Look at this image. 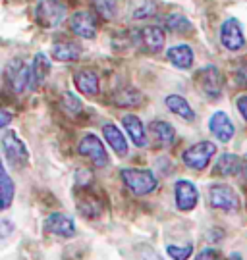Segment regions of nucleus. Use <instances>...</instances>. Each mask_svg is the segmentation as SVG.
<instances>
[{
	"mask_svg": "<svg viewBox=\"0 0 247 260\" xmlns=\"http://www.w3.org/2000/svg\"><path fill=\"white\" fill-rule=\"evenodd\" d=\"M122 179L133 195H149L158 187V179L151 170L126 168V170H122Z\"/></svg>",
	"mask_w": 247,
	"mask_h": 260,
	"instance_id": "f257e3e1",
	"label": "nucleus"
},
{
	"mask_svg": "<svg viewBox=\"0 0 247 260\" xmlns=\"http://www.w3.org/2000/svg\"><path fill=\"white\" fill-rule=\"evenodd\" d=\"M2 152L12 166H28L29 162V150L21 143L16 131H4L2 135Z\"/></svg>",
	"mask_w": 247,
	"mask_h": 260,
	"instance_id": "f03ea898",
	"label": "nucleus"
},
{
	"mask_svg": "<svg viewBox=\"0 0 247 260\" xmlns=\"http://www.w3.org/2000/svg\"><path fill=\"white\" fill-rule=\"evenodd\" d=\"M35 18L43 27H56L66 18V6L60 0H41L37 4Z\"/></svg>",
	"mask_w": 247,
	"mask_h": 260,
	"instance_id": "7ed1b4c3",
	"label": "nucleus"
},
{
	"mask_svg": "<svg viewBox=\"0 0 247 260\" xmlns=\"http://www.w3.org/2000/svg\"><path fill=\"white\" fill-rule=\"evenodd\" d=\"M216 147L211 141H201V143H195L189 149L183 152V162L185 166L191 168V170H205L209 160L214 156Z\"/></svg>",
	"mask_w": 247,
	"mask_h": 260,
	"instance_id": "20e7f679",
	"label": "nucleus"
},
{
	"mask_svg": "<svg viewBox=\"0 0 247 260\" xmlns=\"http://www.w3.org/2000/svg\"><path fill=\"white\" fill-rule=\"evenodd\" d=\"M4 81L14 93H21L23 89H29V68L19 58L10 60L4 68Z\"/></svg>",
	"mask_w": 247,
	"mask_h": 260,
	"instance_id": "39448f33",
	"label": "nucleus"
},
{
	"mask_svg": "<svg viewBox=\"0 0 247 260\" xmlns=\"http://www.w3.org/2000/svg\"><path fill=\"white\" fill-rule=\"evenodd\" d=\"M209 199H211L212 208H218V210H224V212H234V210L239 208L238 193L230 185H224V183L212 185Z\"/></svg>",
	"mask_w": 247,
	"mask_h": 260,
	"instance_id": "423d86ee",
	"label": "nucleus"
},
{
	"mask_svg": "<svg viewBox=\"0 0 247 260\" xmlns=\"http://www.w3.org/2000/svg\"><path fill=\"white\" fill-rule=\"evenodd\" d=\"M77 152L81 156H87L97 168H104L108 164V154H106V149L102 147V143L95 135H85L79 145H77Z\"/></svg>",
	"mask_w": 247,
	"mask_h": 260,
	"instance_id": "0eeeda50",
	"label": "nucleus"
},
{
	"mask_svg": "<svg viewBox=\"0 0 247 260\" xmlns=\"http://www.w3.org/2000/svg\"><path fill=\"white\" fill-rule=\"evenodd\" d=\"M220 43L228 50H239L245 45V39H243V33H241V25H239V21L236 18H230L222 23Z\"/></svg>",
	"mask_w": 247,
	"mask_h": 260,
	"instance_id": "6e6552de",
	"label": "nucleus"
},
{
	"mask_svg": "<svg viewBox=\"0 0 247 260\" xmlns=\"http://www.w3.org/2000/svg\"><path fill=\"white\" fill-rule=\"evenodd\" d=\"M135 37H138V45H141L151 54H155L164 47V31L156 25H147V27L139 29Z\"/></svg>",
	"mask_w": 247,
	"mask_h": 260,
	"instance_id": "1a4fd4ad",
	"label": "nucleus"
},
{
	"mask_svg": "<svg viewBox=\"0 0 247 260\" xmlns=\"http://www.w3.org/2000/svg\"><path fill=\"white\" fill-rule=\"evenodd\" d=\"M70 27L72 31L81 39H95L97 35V19L93 18L91 12H75L70 19Z\"/></svg>",
	"mask_w": 247,
	"mask_h": 260,
	"instance_id": "9d476101",
	"label": "nucleus"
},
{
	"mask_svg": "<svg viewBox=\"0 0 247 260\" xmlns=\"http://www.w3.org/2000/svg\"><path fill=\"white\" fill-rule=\"evenodd\" d=\"M199 87L207 96L216 99L222 93V75H220L218 68L214 66H207L199 72Z\"/></svg>",
	"mask_w": 247,
	"mask_h": 260,
	"instance_id": "9b49d317",
	"label": "nucleus"
},
{
	"mask_svg": "<svg viewBox=\"0 0 247 260\" xmlns=\"http://www.w3.org/2000/svg\"><path fill=\"white\" fill-rule=\"evenodd\" d=\"M176 205L180 210H193L195 205H197V187L193 185L191 181H187V179H180V181H176Z\"/></svg>",
	"mask_w": 247,
	"mask_h": 260,
	"instance_id": "f8f14e48",
	"label": "nucleus"
},
{
	"mask_svg": "<svg viewBox=\"0 0 247 260\" xmlns=\"http://www.w3.org/2000/svg\"><path fill=\"white\" fill-rule=\"evenodd\" d=\"M45 232L54 233L58 237H73L75 225L72 218L66 214H50L45 220Z\"/></svg>",
	"mask_w": 247,
	"mask_h": 260,
	"instance_id": "ddd939ff",
	"label": "nucleus"
},
{
	"mask_svg": "<svg viewBox=\"0 0 247 260\" xmlns=\"http://www.w3.org/2000/svg\"><path fill=\"white\" fill-rule=\"evenodd\" d=\"M209 127H211L212 135L222 143H228L234 137V123L224 112H214L212 118L209 120Z\"/></svg>",
	"mask_w": 247,
	"mask_h": 260,
	"instance_id": "4468645a",
	"label": "nucleus"
},
{
	"mask_svg": "<svg viewBox=\"0 0 247 260\" xmlns=\"http://www.w3.org/2000/svg\"><path fill=\"white\" fill-rule=\"evenodd\" d=\"M48 72H50V62L45 54L39 52L33 58V64L29 66V89H37L45 83Z\"/></svg>",
	"mask_w": 247,
	"mask_h": 260,
	"instance_id": "2eb2a0df",
	"label": "nucleus"
},
{
	"mask_svg": "<svg viewBox=\"0 0 247 260\" xmlns=\"http://www.w3.org/2000/svg\"><path fill=\"white\" fill-rule=\"evenodd\" d=\"M241 166H243V160L238 156V154H222L214 166V176H222V177H228V176H238L241 174Z\"/></svg>",
	"mask_w": 247,
	"mask_h": 260,
	"instance_id": "dca6fc26",
	"label": "nucleus"
},
{
	"mask_svg": "<svg viewBox=\"0 0 247 260\" xmlns=\"http://www.w3.org/2000/svg\"><path fill=\"white\" fill-rule=\"evenodd\" d=\"M122 125L129 133V137L135 143V147H147L145 127H143V123H141V120H139L138 116H133V114L122 116Z\"/></svg>",
	"mask_w": 247,
	"mask_h": 260,
	"instance_id": "f3484780",
	"label": "nucleus"
},
{
	"mask_svg": "<svg viewBox=\"0 0 247 260\" xmlns=\"http://www.w3.org/2000/svg\"><path fill=\"white\" fill-rule=\"evenodd\" d=\"M104 133V139L108 143V147H112V150L118 154V156H126L128 154V141L124 137V133L114 125V123H106L102 127Z\"/></svg>",
	"mask_w": 247,
	"mask_h": 260,
	"instance_id": "a211bd4d",
	"label": "nucleus"
},
{
	"mask_svg": "<svg viewBox=\"0 0 247 260\" xmlns=\"http://www.w3.org/2000/svg\"><path fill=\"white\" fill-rule=\"evenodd\" d=\"M73 81H75V87H77L79 93L87 94V96L99 94V77H97V74L93 70H81V72H77L75 77H73Z\"/></svg>",
	"mask_w": 247,
	"mask_h": 260,
	"instance_id": "6ab92c4d",
	"label": "nucleus"
},
{
	"mask_svg": "<svg viewBox=\"0 0 247 260\" xmlns=\"http://www.w3.org/2000/svg\"><path fill=\"white\" fill-rule=\"evenodd\" d=\"M149 129L153 133V137H155L158 147H170V145L174 143L176 131L168 121H162V120L151 121V123H149Z\"/></svg>",
	"mask_w": 247,
	"mask_h": 260,
	"instance_id": "aec40b11",
	"label": "nucleus"
},
{
	"mask_svg": "<svg viewBox=\"0 0 247 260\" xmlns=\"http://www.w3.org/2000/svg\"><path fill=\"white\" fill-rule=\"evenodd\" d=\"M168 60L176 66V68H180V70H187V68H191L193 64V50L191 47H187V45H176V47L168 48Z\"/></svg>",
	"mask_w": 247,
	"mask_h": 260,
	"instance_id": "412c9836",
	"label": "nucleus"
},
{
	"mask_svg": "<svg viewBox=\"0 0 247 260\" xmlns=\"http://www.w3.org/2000/svg\"><path fill=\"white\" fill-rule=\"evenodd\" d=\"M166 106L170 108V112H174L178 118H182L185 121H193L195 120V112L193 108L189 106V103L180 96V94H170V96H166Z\"/></svg>",
	"mask_w": 247,
	"mask_h": 260,
	"instance_id": "4be33fe9",
	"label": "nucleus"
},
{
	"mask_svg": "<svg viewBox=\"0 0 247 260\" xmlns=\"http://www.w3.org/2000/svg\"><path fill=\"white\" fill-rule=\"evenodd\" d=\"M79 52H81V48L77 47L75 43H70V41L54 43V45H52V50H50L52 58L58 60V62H73V60L79 58Z\"/></svg>",
	"mask_w": 247,
	"mask_h": 260,
	"instance_id": "5701e85b",
	"label": "nucleus"
},
{
	"mask_svg": "<svg viewBox=\"0 0 247 260\" xmlns=\"http://www.w3.org/2000/svg\"><path fill=\"white\" fill-rule=\"evenodd\" d=\"M112 101H114L116 106L133 108V106L141 104V93H139L138 89H133V87H124V89H120L118 93H114Z\"/></svg>",
	"mask_w": 247,
	"mask_h": 260,
	"instance_id": "b1692460",
	"label": "nucleus"
},
{
	"mask_svg": "<svg viewBox=\"0 0 247 260\" xmlns=\"http://www.w3.org/2000/svg\"><path fill=\"white\" fill-rule=\"evenodd\" d=\"M0 187H2V208L6 210V208H10V205H12V199H14V185H12V179H10L6 168H2Z\"/></svg>",
	"mask_w": 247,
	"mask_h": 260,
	"instance_id": "393cba45",
	"label": "nucleus"
},
{
	"mask_svg": "<svg viewBox=\"0 0 247 260\" xmlns=\"http://www.w3.org/2000/svg\"><path fill=\"white\" fill-rule=\"evenodd\" d=\"M166 27L170 29V31H174V33H185V31L191 29V23L182 14H170L166 18Z\"/></svg>",
	"mask_w": 247,
	"mask_h": 260,
	"instance_id": "a878e982",
	"label": "nucleus"
},
{
	"mask_svg": "<svg viewBox=\"0 0 247 260\" xmlns=\"http://www.w3.org/2000/svg\"><path fill=\"white\" fill-rule=\"evenodd\" d=\"M93 8L102 19H112L116 16V0H93Z\"/></svg>",
	"mask_w": 247,
	"mask_h": 260,
	"instance_id": "bb28decb",
	"label": "nucleus"
},
{
	"mask_svg": "<svg viewBox=\"0 0 247 260\" xmlns=\"http://www.w3.org/2000/svg\"><path fill=\"white\" fill-rule=\"evenodd\" d=\"M166 252L170 254V258H174V260H187L189 256H191L193 247H191V245H185V247L168 245V247H166Z\"/></svg>",
	"mask_w": 247,
	"mask_h": 260,
	"instance_id": "cd10ccee",
	"label": "nucleus"
},
{
	"mask_svg": "<svg viewBox=\"0 0 247 260\" xmlns=\"http://www.w3.org/2000/svg\"><path fill=\"white\" fill-rule=\"evenodd\" d=\"M62 108L66 112H70V114H77V112L81 110V101L72 93H64L62 96Z\"/></svg>",
	"mask_w": 247,
	"mask_h": 260,
	"instance_id": "c85d7f7f",
	"label": "nucleus"
},
{
	"mask_svg": "<svg viewBox=\"0 0 247 260\" xmlns=\"http://www.w3.org/2000/svg\"><path fill=\"white\" fill-rule=\"evenodd\" d=\"M195 260H220V252L214 251V249H205L197 254V258Z\"/></svg>",
	"mask_w": 247,
	"mask_h": 260,
	"instance_id": "c756f323",
	"label": "nucleus"
},
{
	"mask_svg": "<svg viewBox=\"0 0 247 260\" xmlns=\"http://www.w3.org/2000/svg\"><path fill=\"white\" fill-rule=\"evenodd\" d=\"M155 12V4L151 2V0H147L145 6H141V10L135 12V18H147V16H151Z\"/></svg>",
	"mask_w": 247,
	"mask_h": 260,
	"instance_id": "7c9ffc66",
	"label": "nucleus"
},
{
	"mask_svg": "<svg viewBox=\"0 0 247 260\" xmlns=\"http://www.w3.org/2000/svg\"><path fill=\"white\" fill-rule=\"evenodd\" d=\"M238 110L247 121V96H239V99H238Z\"/></svg>",
	"mask_w": 247,
	"mask_h": 260,
	"instance_id": "2f4dec72",
	"label": "nucleus"
},
{
	"mask_svg": "<svg viewBox=\"0 0 247 260\" xmlns=\"http://www.w3.org/2000/svg\"><path fill=\"white\" fill-rule=\"evenodd\" d=\"M12 120V116H10V112L2 110V120H0V127L2 129H6V125H8V121Z\"/></svg>",
	"mask_w": 247,
	"mask_h": 260,
	"instance_id": "473e14b6",
	"label": "nucleus"
},
{
	"mask_svg": "<svg viewBox=\"0 0 247 260\" xmlns=\"http://www.w3.org/2000/svg\"><path fill=\"white\" fill-rule=\"evenodd\" d=\"M241 176H243V179H247V156L243 158V166H241Z\"/></svg>",
	"mask_w": 247,
	"mask_h": 260,
	"instance_id": "72a5a7b5",
	"label": "nucleus"
}]
</instances>
